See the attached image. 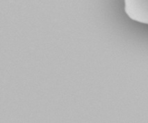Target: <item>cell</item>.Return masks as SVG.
<instances>
[{"label":"cell","mask_w":148,"mask_h":123,"mask_svg":"<svg viewBox=\"0 0 148 123\" xmlns=\"http://www.w3.org/2000/svg\"><path fill=\"white\" fill-rule=\"evenodd\" d=\"M125 11L131 20L148 25V0H124Z\"/></svg>","instance_id":"1"}]
</instances>
